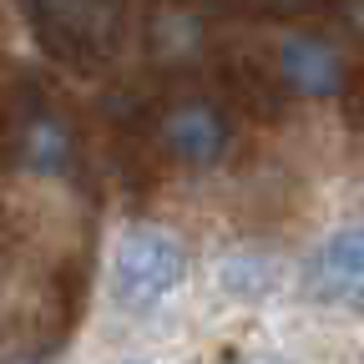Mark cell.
I'll use <instances>...</instances> for the list:
<instances>
[{
  "instance_id": "1",
  "label": "cell",
  "mask_w": 364,
  "mask_h": 364,
  "mask_svg": "<svg viewBox=\"0 0 364 364\" xmlns=\"http://www.w3.org/2000/svg\"><path fill=\"white\" fill-rule=\"evenodd\" d=\"M6 147H11V162H21L41 177L76 172L81 136H76L71 117L51 102L46 81H36V76L16 81V97H11V112H6Z\"/></svg>"
},
{
  "instance_id": "2",
  "label": "cell",
  "mask_w": 364,
  "mask_h": 364,
  "mask_svg": "<svg viewBox=\"0 0 364 364\" xmlns=\"http://www.w3.org/2000/svg\"><path fill=\"white\" fill-rule=\"evenodd\" d=\"M188 279V248L167 228H127L112 253V299L127 314H152Z\"/></svg>"
},
{
  "instance_id": "3",
  "label": "cell",
  "mask_w": 364,
  "mask_h": 364,
  "mask_svg": "<svg viewBox=\"0 0 364 364\" xmlns=\"http://www.w3.org/2000/svg\"><path fill=\"white\" fill-rule=\"evenodd\" d=\"M152 142L177 167H218L233 152V112L213 91H182L157 107Z\"/></svg>"
},
{
  "instance_id": "4",
  "label": "cell",
  "mask_w": 364,
  "mask_h": 364,
  "mask_svg": "<svg viewBox=\"0 0 364 364\" xmlns=\"http://www.w3.org/2000/svg\"><path fill=\"white\" fill-rule=\"evenodd\" d=\"M279 86L294 91V97H309V102H329V97H344L349 91V61L339 56V46L314 36V31H289L284 46H279Z\"/></svg>"
},
{
  "instance_id": "5",
  "label": "cell",
  "mask_w": 364,
  "mask_h": 364,
  "mask_svg": "<svg viewBox=\"0 0 364 364\" xmlns=\"http://www.w3.org/2000/svg\"><path fill=\"white\" fill-rule=\"evenodd\" d=\"M21 11L36 26V41L46 46V56L61 61V66H97L102 56V31L91 21V0H21Z\"/></svg>"
},
{
  "instance_id": "6",
  "label": "cell",
  "mask_w": 364,
  "mask_h": 364,
  "mask_svg": "<svg viewBox=\"0 0 364 364\" xmlns=\"http://www.w3.org/2000/svg\"><path fill=\"white\" fill-rule=\"evenodd\" d=\"M299 284L314 304H349L359 289H364V228H339L318 243L309 258H304V273Z\"/></svg>"
},
{
  "instance_id": "7",
  "label": "cell",
  "mask_w": 364,
  "mask_h": 364,
  "mask_svg": "<svg viewBox=\"0 0 364 364\" xmlns=\"http://www.w3.org/2000/svg\"><path fill=\"white\" fill-rule=\"evenodd\" d=\"M152 61L167 71H203L208 41H203V16L193 6H172L152 21Z\"/></svg>"
},
{
  "instance_id": "8",
  "label": "cell",
  "mask_w": 364,
  "mask_h": 364,
  "mask_svg": "<svg viewBox=\"0 0 364 364\" xmlns=\"http://www.w3.org/2000/svg\"><path fill=\"white\" fill-rule=\"evenodd\" d=\"M279 284H284V263L263 248H238L218 263V289L238 304H263L279 294Z\"/></svg>"
},
{
  "instance_id": "9",
  "label": "cell",
  "mask_w": 364,
  "mask_h": 364,
  "mask_svg": "<svg viewBox=\"0 0 364 364\" xmlns=\"http://www.w3.org/2000/svg\"><path fill=\"white\" fill-rule=\"evenodd\" d=\"M258 6L268 16H284V21H299V16H314V11H324L329 0H258Z\"/></svg>"
},
{
  "instance_id": "10",
  "label": "cell",
  "mask_w": 364,
  "mask_h": 364,
  "mask_svg": "<svg viewBox=\"0 0 364 364\" xmlns=\"http://www.w3.org/2000/svg\"><path fill=\"white\" fill-rule=\"evenodd\" d=\"M344 11H349V26H354V31L364 36V0H349V6H344Z\"/></svg>"
},
{
  "instance_id": "11",
  "label": "cell",
  "mask_w": 364,
  "mask_h": 364,
  "mask_svg": "<svg viewBox=\"0 0 364 364\" xmlns=\"http://www.w3.org/2000/svg\"><path fill=\"white\" fill-rule=\"evenodd\" d=\"M238 364H294V359H284V354H248V359H238Z\"/></svg>"
},
{
  "instance_id": "12",
  "label": "cell",
  "mask_w": 364,
  "mask_h": 364,
  "mask_svg": "<svg viewBox=\"0 0 364 364\" xmlns=\"http://www.w3.org/2000/svg\"><path fill=\"white\" fill-rule=\"evenodd\" d=\"M344 309H349V314H354V318H359V324H364V289H359V294H354V299H349V304H344Z\"/></svg>"
},
{
  "instance_id": "13",
  "label": "cell",
  "mask_w": 364,
  "mask_h": 364,
  "mask_svg": "<svg viewBox=\"0 0 364 364\" xmlns=\"http://www.w3.org/2000/svg\"><path fill=\"white\" fill-rule=\"evenodd\" d=\"M132 364H147V359H132Z\"/></svg>"
}]
</instances>
